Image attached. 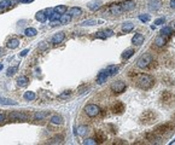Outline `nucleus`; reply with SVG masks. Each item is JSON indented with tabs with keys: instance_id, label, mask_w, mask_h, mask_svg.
Masks as SVG:
<instances>
[{
	"instance_id": "nucleus-1",
	"label": "nucleus",
	"mask_w": 175,
	"mask_h": 145,
	"mask_svg": "<svg viewBox=\"0 0 175 145\" xmlns=\"http://www.w3.org/2000/svg\"><path fill=\"white\" fill-rule=\"evenodd\" d=\"M135 77H138L137 79V85L140 87L141 90H150L151 87L155 85V79L149 75V74H141V75H138Z\"/></svg>"
},
{
	"instance_id": "nucleus-2",
	"label": "nucleus",
	"mask_w": 175,
	"mask_h": 145,
	"mask_svg": "<svg viewBox=\"0 0 175 145\" xmlns=\"http://www.w3.org/2000/svg\"><path fill=\"white\" fill-rule=\"evenodd\" d=\"M153 63V59H152V56L149 54V53H145L143 54L138 62H137V65L140 68V69H147V68L151 66V64Z\"/></svg>"
},
{
	"instance_id": "nucleus-3",
	"label": "nucleus",
	"mask_w": 175,
	"mask_h": 145,
	"mask_svg": "<svg viewBox=\"0 0 175 145\" xmlns=\"http://www.w3.org/2000/svg\"><path fill=\"white\" fill-rule=\"evenodd\" d=\"M157 120V115L155 111L152 110H147V111H144L140 116V121L141 123H145V124H149V123H153L155 121Z\"/></svg>"
},
{
	"instance_id": "nucleus-4",
	"label": "nucleus",
	"mask_w": 175,
	"mask_h": 145,
	"mask_svg": "<svg viewBox=\"0 0 175 145\" xmlns=\"http://www.w3.org/2000/svg\"><path fill=\"white\" fill-rule=\"evenodd\" d=\"M161 102L167 106H171L175 103V94L170 91H163L161 94Z\"/></svg>"
},
{
	"instance_id": "nucleus-5",
	"label": "nucleus",
	"mask_w": 175,
	"mask_h": 145,
	"mask_svg": "<svg viewBox=\"0 0 175 145\" xmlns=\"http://www.w3.org/2000/svg\"><path fill=\"white\" fill-rule=\"evenodd\" d=\"M174 129V124L170 123V122H167V123H162V124H158L156 128H155V132L157 134L162 135V134H167L169 132H171Z\"/></svg>"
},
{
	"instance_id": "nucleus-6",
	"label": "nucleus",
	"mask_w": 175,
	"mask_h": 145,
	"mask_svg": "<svg viewBox=\"0 0 175 145\" xmlns=\"http://www.w3.org/2000/svg\"><path fill=\"white\" fill-rule=\"evenodd\" d=\"M85 112L87 114V116H90V117H95L97 115H99L100 108L95 104H87L85 106Z\"/></svg>"
},
{
	"instance_id": "nucleus-7",
	"label": "nucleus",
	"mask_w": 175,
	"mask_h": 145,
	"mask_svg": "<svg viewBox=\"0 0 175 145\" xmlns=\"http://www.w3.org/2000/svg\"><path fill=\"white\" fill-rule=\"evenodd\" d=\"M8 117L13 121H27L29 116L23 111H13L8 115Z\"/></svg>"
},
{
	"instance_id": "nucleus-8",
	"label": "nucleus",
	"mask_w": 175,
	"mask_h": 145,
	"mask_svg": "<svg viewBox=\"0 0 175 145\" xmlns=\"http://www.w3.org/2000/svg\"><path fill=\"white\" fill-rule=\"evenodd\" d=\"M126 87L127 86H126V83L123 81H115L111 85V90L114 93H122V92H124Z\"/></svg>"
},
{
	"instance_id": "nucleus-9",
	"label": "nucleus",
	"mask_w": 175,
	"mask_h": 145,
	"mask_svg": "<svg viewBox=\"0 0 175 145\" xmlns=\"http://www.w3.org/2000/svg\"><path fill=\"white\" fill-rule=\"evenodd\" d=\"M124 109H126V106H124V104H123L122 102H116V103L111 106V110H112L115 114H122V112L124 111Z\"/></svg>"
},
{
	"instance_id": "nucleus-10",
	"label": "nucleus",
	"mask_w": 175,
	"mask_h": 145,
	"mask_svg": "<svg viewBox=\"0 0 175 145\" xmlns=\"http://www.w3.org/2000/svg\"><path fill=\"white\" fill-rule=\"evenodd\" d=\"M123 8V11H132V10L135 8V3L132 1V0H126L122 4H120Z\"/></svg>"
},
{
	"instance_id": "nucleus-11",
	"label": "nucleus",
	"mask_w": 175,
	"mask_h": 145,
	"mask_svg": "<svg viewBox=\"0 0 175 145\" xmlns=\"http://www.w3.org/2000/svg\"><path fill=\"white\" fill-rule=\"evenodd\" d=\"M119 69H120L119 65H109V66H106V69H104V71L110 77V76H114V75L117 74Z\"/></svg>"
},
{
	"instance_id": "nucleus-12",
	"label": "nucleus",
	"mask_w": 175,
	"mask_h": 145,
	"mask_svg": "<svg viewBox=\"0 0 175 145\" xmlns=\"http://www.w3.org/2000/svg\"><path fill=\"white\" fill-rule=\"evenodd\" d=\"M110 12H111V15L119 16V15H121L123 12V8H122V6L120 4H112L110 6Z\"/></svg>"
},
{
	"instance_id": "nucleus-13",
	"label": "nucleus",
	"mask_w": 175,
	"mask_h": 145,
	"mask_svg": "<svg viewBox=\"0 0 175 145\" xmlns=\"http://www.w3.org/2000/svg\"><path fill=\"white\" fill-rule=\"evenodd\" d=\"M114 35V32L110 30V29H108V30H100L98 33H95V37L98 39H106V37H110Z\"/></svg>"
},
{
	"instance_id": "nucleus-14",
	"label": "nucleus",
	"mask_w": 175,
	"mask_h": 145,
	"mask_svg": "<svg viewBox=\"0 0 175 145\" xmlns=\"http://www.w3.org/2000/svg\"><path fill=\"white\" fill-rule=\"evenodd\" d=\"M11 5H12L11 0H3V1H0V13L7 11V10L11 7Z\"/></svg>"
},
{
	"instance_id": "nucleus-15",
	"label": "nucleus",
	"mask_w": 175,
	"mask_h": 145,
	"mask_svg": "<svg viewBox=\"0 0 175 145\" xmlns=\"http://www.w3.org/2000/svg\"><path fill=\"white\" fill-rule=\"evenodd\" d=\"M166 42H167V39L163 35H158L156 39H155V46H157V47H163L166 45Z\"/></svg>"
},
{
	"instance_id": "nucleus-16",
	"label": "nucleus",
	"mask_w": 175,
	"mask_h": 145,
	"mask_svg": "<svg viewBox=\"0 0 175 145\" xmlns=\"http://www.w3.org/2000/svg\"><path fill=\"white\" fill-rule=\"evenodd\" d=\"M108 79H109V76L106 75V73H105L104 70H102V71L98 74V76H97V83L102 85V83L106 82V80H108Z\"/></svg>"
},
{
	"instance_id": "nucleus-17",
	"label": "nucleus",
	"mask_w": 175,
	"mask_h": 145,
	"mask_svg": "<svg viewBox=\"0 0 175 145\" xmlns=\"http://www.w3.org/2000/svg\"><path fill=\"white\" fill-rule=\"evenodd\" d=\"M64 37H65V34L63 32H59V33H57L53 37H52V42L53 44H61L63 40H64Z\"/></svg>"
},
{
	"instance_id": "nucleus-18",
	"label": "nucleus",
	"mask_w": 175,
	"mask_h": 145,
	"mask_svg": "<svg viewBox=\"0 0 175 145\" xmlns=\"http://www.w3.org/2000/svg\"><path fill=\"white\" fill-rule=\"evenodd\" d=\"M132 42H133L134 45H141V44L144 42V35L140 34V33H137V34L133 36Z\"/></svg>"
},
{
	"instance_id": "nucleus-19",
	"label": "nucleus",
	"mask_w": 175,
	"mask_h": 145,
	"mask_svg": "<svg viewBox=\"0 0 175 145\" xmlns=\"http://www.w3.org/2000/svg\"><path fill=\"white\" fill-rule=\"evenodd\" d=\"M106 140V135H105V133L103 132V131H97L95 132V141L97 143H104Z\"/></svg>"
},
{
	"instance_id": "nucleus-20",
	"label": "nucleus",
	"mask_w": 175,
	"mask_h": 145,
	"mask_svg": "<svg viewBox=\"0 0 175 145\" xmlns=\"http://www.w3.org/2000/svg\"><path fill=\"white\" fill-rule=\"evenodd\" d=\"M87 6H88V8L92 10V11H95V10H98L102 6V3L99 0H94V1H91V3L87 4Z\"/></svg>"
},
{
	"instance_id": "nucleus-21",
	"label": "nucleus",
	"mask_w": 175,
	"mask_h": 145,
	"mask_svg": "<svg viewBox=\"0 0 175 145\" xmlns=\"http://www.w3.org/2000/svg\"><path fill=\"white\" fill-rule=\"evenodd\" d=\"M19 40L18 39H10V40L7 41V47L11 48V50H13V48H17L19 46Z\"/></svg>"
},
{
	"instance_id": "nucleus-22",
	"label": "nucleus",
	"mask_w": 175,
	"mask_h": 145,
	"mask_svg": "<svg viewBox=\"0 0 175 145\" xmlns=\"http://www.w3.org/2000/svg\"><path fill=\"white\" fill-rule=\"evenodd\" d=\"M35 18L37 19L39 22L44 23V22H46V19H47V15H46L45 11H39V12L35 15Z\"/></svg>"
},
{
	"instance_id": "nucleus-23",
	"label": "nucleus",
	"mask_w": 175,
	"mask_h": 145,
	"mask_svg": "<svg viewBox=\"0 0 175 145\" xmlns=\"http://www.w3.org/2000/svg\"><path fill=\"white\" fill-rule=\"evenodd\" d=\"M87 132H88V128H87L86 126H79V127L76 128V134L80 135V137H83V135H86Z\"/></svg>"
},
{
	"instance_id": "nucleus-24",
	"label": "nucleus",
	"mask_w": 175,
	"mask_h": 145,
	"mask_svg": "<svg viewBox=\"0 0 175 145\" xmlns=\"http://www.w3.org/2000/svg\"><path fill=\"white\" fill-rule=\"evenodd\" d=\"M81 13H82V10L80 8V7H71L70 10H69V15L73 17V16H81Z\"/></svg>"
},
{
	"instance_id": "nucleus-25",
	"label": "nucleus",
	"mask_w": 175,
	"mask_h": 145,
	"mask_svg": "<svg viewBox=\"0 0 175 145\" xmlns=\"http://www.w3.org/2000/svg\"><path fill=\"white\" fill-rule=\"evenodd\" d=\"M0 104H3V105H17V102H15L12 99L4 98V97H0Z\"/></svg>"
},
{
	"instance_id": "nucleus-26",
	"label": "nucleus",
	"mask_w": 175,
	"mask_h": 145,
	"mask_svg": "<svg viewBox=\"0 0 175 145\" xmlns=\"http://www.w3.org/2000/svg\"><path fill=\"white\" fill-rule=\"evenodd\" d=\"M28 82H29V80H28L27 76H21V77H19V79L17 80V85H18L19 87H25V86L28 85Z\"/></svg>"
},
{
	"instance_id": "nucleus-27",
	"label": "nucleus",
	"mask_w": 175,
	"mask_h": 145,
	"mask_svg": "<svg viewBox=\"0 0 175 145\" xmlns=\"http://www.w3.org/2000/svg\"><path fill=\"white\" fill-rule=\"evenodd\" d=\"M51 122L53 124H62L63 123V117L61 115H54V116H52V117H51Z\"/></svg>"
},
{
	"instance_id": "nucleus-28",
	"label": "nucleus",
	"mask_w": 175,
	"mask_h": 145,
	"mask_svg": "<svg viewBox=\"0 0 175 145\" xmlns=\"http://www.w3.org/2000/svg\"><path fill=\"white\" fill-rule=\"evenodd\" d=\"M71 21V16L70 15H61V18H59V23L61 24H66Z\"/></svg>"
},
{
	"instance_id": "nucleus-29",
	"label": "nucleus",
	"mask_w": 175,
	"mask_h": 145,
	"mask_svg": "<svg viewBox=\"0 0 175 145\" xmlns=\"http://www.w3.org/2000/svg\"><path fill=\"white\" fill-rule=\"evenodd\" d=\"M133 28H134V24L133 23H124L123 25H122V32H124V33H129V32H132L133 30Z\"/></svg>"
},
{
	"instance_id": "nucleus-30",
	"label": "nucleus",
	"mask_w": 175,
	"mask_h": 145,
	"mask_svg": "<svg viewBox=\"0 0 175 145\" xmlns=\"http://www.w3.org/2000/svg\"><path fill=\"white\" fill-rule=\"evenodd\" d=\"M161 34L163 36H170L173 34V28L171 27H164L161 30Z\"/></svg>"
},
{
	"instance_id": "nucleus-31",
	"label": "nucleus",
	"mask_w": 175,
	"mask_h": 145,
	"mask_svg": "<svg viewBox=\"0 0 175 145\" xmlns=\"http://www.w3.org/2000/svg\"><path fill=\"white\" fill-rule=\"evenodd\" d=\"M133 54H134V50L133 48H128V50H126L122 53V59H128V58H131Z\"/></svg>"
},
{
	"instance_id": "nucleus-32",
	"label": "nucleus",
	"mask_w": 175,
	"mask_h": 145,
	"mask_svg": "<svg viewBox=\"0 0 175 145\" xmlns=\"http://www.w3.org/2000/svg\"><path fill=\"white\" fill-rule=\"evenodd\" d=\"M24 34L27 35V36H35L36 34H37V32H36V29H34V28H27L25 30H24Z\"/></svg>"
},
{
	"instance_id": "nucleus-33",
	"label": "nucleus",
	"mask_w": 175,
	"mask_h": 145,
	"mask_svg": "<svg viewBox=\"0 0 175 145\" xmlns=\"http://www.w3.org/2000/svg\"><path fill=\"white\" fill-rule=\"evenodd\" d=\"M53 11H56L57 13H59V15H63L65 11H66V6L65 5H59V6H56L53 8Z\"/></svg>"
},
{
	"instance_id": "nucleus-34",
	"label": "nucleus",
	"mask_w": 175,
	"mask_h": 145,
	"mask_svg": "<svg viewBox=\"0 0 175 145\" xmlns=\"http://www.w3.org/2000/svg\"><path fill=\"white\" fill-rule=\"evenodd\" d=\"M36 98V94L34 93V92H25L24 93V99H27V100H34Z\"/></svg>"
},
{
	"instance_id": "nucleus-35",
	"label": "nucleus",
	"mask_w": 175,
	"mask_h": 145,
	"mask_svg": "<svg viewBox=\"0 0 175 145\" xmlns=\"http://www.w3.org/2000/svg\"><path fill=\"white\" fill-rule=\"evenodd\" d=\"M46 116H47V111H37V112H35L34 117H35V120H41V119L46 117Z\"/></svg>"
},
{
	"instance_id": "nucleus-36",
	"label": "nucleus",
	"mask_w": 175,
	"mask_h": 145,
	"mask_svg": "<svg viewBox=\"0 0 175 145\" xmlns=\"http://www.w3.org/2000/svg\"><path fill=\"white\" fill-rule=\"evenodd\" d=\"M62 140H63V137H62V135H57V137L50 139V141H48V143H50V144H61Z\"/></svg>"
},
{
	"instance_id": "nucleus-37",
	"label": "nucleus",
	"mask_w": 175,
	"mask_h": 145,
	"mask_svg": "<svg viewBox=\"0 0 175 145\" xmlns=\"http://www.w3.org/2000/svg\"><path fill=\"white\" fill-rule=\"evenodd\" d=\"M69 95H70V91H65V92H63V93H61L59 95H58V98L59 99H66Z\"/></svg>"
},
{
	"instance_id": "nucleus-38",
	"label": "nucleus",
	"mask_w": 175,
	"mask_h": 145,
	"mask_svg": "<svg viewBox=\"0 0 175 145\" xmlns=\"http://www.w3.org/2000/svg\"><path fill=\"white\" fill-rule=\"evenodd\" d=\"M158 4H159V0H150L151 8H157V7H158Z\"/></svg>"
},
{
	"instance_id": "nucleus-39",
	"label": "nucleus",
	"mask_w": 175,
	"mask_h": 145,
	"mask_svg": "<svg viewBox=\"0 0 175 145\" xmlns=\"http://www.w3.org/2000/svg\"><path fill=\"white\" fill-rule=\"evenodd\" d=\"M97 24V21H93V19H90V21H85L81 23V25H94Z\"/></svg>"
},
{
	"instance_id": "nucleus-40",
	"label": "nucleus",
	"mask_w": 175,
	"mask_h": 145,
	"mask_svg": "<svg viewBox=\"0 0 175 145\" xmlns=\"http://www.w3.org/2000/svg\"><path fill=\"white\" fill-rule=\"evenodd\" d=\"M139 19H140L141 22H147L149 19H150V16H149V15H140V16H139Z\"/></svg>"
},
{
	"instance_id": "nucleus-41",
	"label": "nucleus",
	"mask_w": 175,
	"mask_h": 145,
	"mask_svg": "<svg viewBox=\"0 0 175 145\" xmlns=\"http://www.w3.org/2000/svg\"><path fill=\"white\" fill-rule=\"evenodd\" d=\"M17 71V66H13V68H10V69L7 70V75L8 76H12Z\"/></svg>"
},
{
	"instance_id": "nucleus-42",
	"label": "nucleus",
	"mask_w": 175,
	"mask_h": 145,
	"mask_svg": "<svg viewBox=\"0 0 175 145\" xmlns=\"http://www.w3.org/2000/svg\"><path fill=\"white\" fill-rule=\"evenodd\" d=\"M83 144H88V145H94V144H97V141L94 140V139H86L85 141H83Z\"/></svg>"
},
{
	"instance_id": "nucleus-43",
	"label": "nucleus",
	"mask_w": 175,
	"mask_h": 145,
	"mask_svg": "<svg viewBox=\"0 0 175 145\" xmlns=\"http://www.w3.org/2000/svg\"><path fill=\"white\" fill-rule=\"evenodd\" d=\"M164 23V18H158L155 21V25H158V24H163Z\"/></svg>"
},
{
	"instance_id": "nucleus-44",
	"label": "nucleus",
	"mask_w": 175,
	"mask_h": 145,
	"mask_svg": "<svg viewBox=\"0 0 175 145\" xmlns=\"http://www.w3.org/2000/svg\"><path fill=\"white\" fill-rule=\"evenodd\" d=\"M28 52H29V50H24V51H22L21 53H19V56H21V57H24V56H27Z\"/></svg>"
},
{
	"instance_id": "nucleus-45",
	"label": "nucleus",
	"mask_w": 175,
	"mask_h": 145,
	"mask_svg": "<svg viewBox=\"0 0 175 145\" xmlns=\"http://www.w3.org/2000/svg\"><path fill=\"white\" fill-rule=\"evenodd\" d=\"M34 0H19V3H32Z\"/></svg>"
},
{
	"instance_id": "nucleus-46",
	"label": "nucleus",
	"mask_w": 175,
	"mask_h": 145,
	"mask_svg": "<svg viewBox=\"0 0 175 145\" xmlns=\"http://www.w3.org/2000/svg\"><path fill=\"white\" fill-rule=\"evenodd\" d=\"M4 120H5V115L4 114H0V122L4 121Z\"/></svg>"
},
{
	"instance_id": "nucleus-47",
	"label": "nucleus",
	"mask_w": 175,
	"mask_h": 145,
	"mask_svg": "<svg viewBox=\"0 0 175 145\" xmlns=\"http://www.w3.org/2000/svg\"><path fill=\"white\" fill-rule=\"evenodd\" d=\"M170 7L175 8V0H171V1H170Z\"/></svg>"
},
{
	"instance_id": "nucleus-48",
	"label": "nucleus",
	"mask_w": 175,
	"mask_h": 145,
	"mask_svg": "<svg viewBox=\"0 0 175 145\" xmlns=\"http://www.w3.org/2000/svg\"><path fill=\"white\" fill-rule=\"evenodd\" d=\"M114 144H127L126 141H120V139L117 140V141H114Z\"/></svg>"
},
{
	"instance_id": "nucleus-49",
	"label": "nucleus",
	"mask_w": 175,
	"mask_h": 145,
	"mask_svg": "<svg viewBox=\"0 0 175 145\" xmlns=\"http://www.w3.org/2000/svg\"><path fill=\"white\" fill-rule=\"evenodd\" d=\"M171 24H173V28H174V29H175V21H174V22H173V23H171Z\"/></svg>"
},
{
	"instance_id": "nucleus-50",
	"label": "nucleus",
	"mask_w": 175,
	"mask_h": 145,
	"mask_svg": "<svg viewBox=\"0 0 175 145\" xmlns=\"http://www.w3.org/2000/svg\"><path fill=\"white\" fill-rule=\"evenodd\" d=\"M0 54H3V48H0Z\"/></svg>"
}]
</instances>
